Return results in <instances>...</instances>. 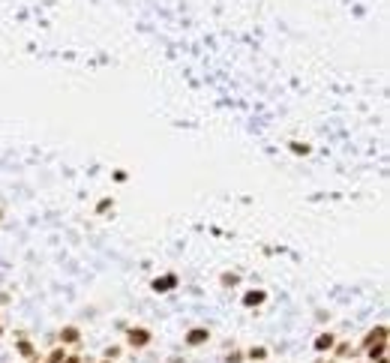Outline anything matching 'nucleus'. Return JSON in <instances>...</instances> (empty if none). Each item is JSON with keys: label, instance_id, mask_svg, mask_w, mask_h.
Instances as JSON below:
<instances>
[{"label": "nucleus", "instance_id": "f257e3e1", "mask_svg": "<svg viewBox=\"0 0 390 363\" xmlns=\"http://www.w3.org/2000/svg\"><path fill=\"white\" fill-rule=\"evenodd\" d=\"M147 339H150L147 330H132V333H129V345H138V348H141V345H147Z\"/></svg>", "mask_w": 390, "mask_h": 363}, {"label": "nucleus", "instance_id": "f03ea898", "mask_svg": "<svg viewBox=\"0 0 390 363\" xmlns=\"http://www.w3.org/2000/svg\"><path fill=\"white\" fill-rule=\"evenodd\" d=\"M207 336H210V333H207V330H192V333H189V336H186V342H189V345H201V342H204V339H207Z\"/></svg>", "mask_w": 390, "mask_h": 363}, {"label": "nucleus", "instance_id": "7ed1b4c3", "mask_svg": "<svg viewBox=\"0 0 390 363\" xmlns=\"http://www.w3.org/2000/svg\"><path fill=\"white\" fill-rule=\"evenodd\" d=\"M60 336H63V342H78V330H72V327H66Z\"/></svg>", "mask_w": 390, "mask_h": 363}, {"label": "nucleus", "instance_id": "20e7f679", "mask_svg": "<svg viewBox=\"0 0 390 363\" xmlns=\"http://www.w3.org/2000/svg\"><path fill=\"white\" fill-rule=\"evenodd\" d=\"M315 345H318V348H330V345H333V336H330V333H327V336H318Z\"/></svg>", "mask_w": 390, "mask_h": 363}, {"label": "nucleus", "instance_id": "39448f33", "mask_svg": "<svg viewBox=\"0 0 390 363\" xmlns=\"http://www.w3.org/2000/svg\"><path fill=\"white\" fill-rule=\"evenodd\" d=\"M63 360V351H51V354H48V363H60Z\"/></svg>", "mask_w": 390, "mask_h": 363}, {"label": "nucleus", "instance_id": "423d86ee", "mask_svg": "<svg viewBox=\"0 0 390 363\" xmlns=\"http://www.w3.org/2000/svg\"><path fill=\"white\" fill-rule=\"evenodd\" d=\"M18 348H21V354H27V357L33 354V348H30V342H18Z\"/></svg>", "mask_w": 390, "mask_h": 363}, {"label": "nucleus", "instance_id": "0eeeda50", "mask_svg": "<svg viewBox=\"0 0 390 363\" xmlns=\"http://www.w3.org/2000/svg\"><path fill=\"white\" fill-rule=\"evenodd\" d=\"M66 363H81V360H75V357H72V360H66Z\"/></svg>", "mask_w": 390, "mask_h": 363}, {"label": "nucleus", "instance_id": "6e6552de", "mask_svg": "<svg viewBox=\"0 0 390 363\" xmlns=\"http://www.w3.org/2000/svg\"><path fill=\"white\" fill-rule=\"evenodd\" d=\"M0 333H3V327H0Z\"/></svg>", "mask_w": 390, "mask_h": 363}, {"label": "nucleus", "instance_id": "1a4fd4ad", "mask_svg": "<svg viewBox=\"0 0 390 363\" xmlns=\"http://www.w3.org/2000/svg\"><path fill=\"white\" fill-rule=\"evenodd\" d=\"M102 363H108V360H102Z\"/></svg>", "mask_w": 390, "mask_h": 363}]
</instances>
